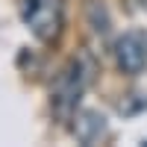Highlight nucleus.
Masks as SVG:
<instances>
[{"instance_id": "obj_1", "label": "nucleus", "mask_w": 147, "mask_h": 147, "mask_svg": "<svg viewBox=\"0 0 147 147\" xmlns=\"http://www.w3.org/2000/svg\"><path fill=\"white\" fill-rule=\"evenodd\" d=\"M91 77H94V59L88 53H80L77 59H71L68 68L59 74V80L50 91V109L62 124L74 118V112L80 106V97L85 94Z\"/></svg>"}, {"instance_id": "obj_2", "label": "nucleus", "mask_w": 147, "mask_h": 147, "mask_svg": "<svg viewBox=\"0 0 147 147\" xmlns=\"http://www.w3.org/2000/svg\"><path fill=\"white\" fill-rule=\"evenodd\" d=\"M21 21L41 44L59 41L65 30V0H21Z\"/></svg>"}, {"instance_id": "obj_3", "label": "nucleus", "mask_w": 147, "mask_h": 147, "mask_svg": "<svg viewBox=\"0 0 147 147\" xmlns=\"http://www.w3.org/2000/svg\"><path fill=\"white\" fill-rule=\"evenodd\" d=\"M115 62L124 74H141L147 68V35L144 32H124L112 47Z\"/></svg>"}, {"instance_id": "obj_4", "label": "nucleus", "mask_w": 147, "mask_h": 147, "mask_svg": "<svg viewBox=\"0 0 147 147\" xmlns=\"http://www.w3.org/2000/svg\"><path fill=\"white\" fill-rule=\"evenodd\" d=\"M71 129L80 144H97L106 136V118L100 112H94V109H80L71 118Z\"/></svg>"}, {"instance_id": "obj_5", "label": "nucleus", "mask_w": 147, "mask_h": 147, "mask_svg": "<svg viewBox=\"0 0 147 147\" xmlns=\"http://www.w3.org/2000/svg\"><path fill=\"white\" fill-rule=\"evenodd\" d=\"M85 15H88V24L94 35H109V30H112V18H109V9L103 6V0H88V6H85Z\"/></svg>"}]
</instances>
